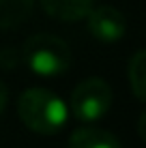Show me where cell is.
Returning a JSON list of instances; mask_svg holds the SVG:
<instances>
[{"label":"cell","mask_w":146,"mask_h":148,"mask_svg":"<svg viewBox=\"0 0 146 148\" xmlns=\"http://www.w3.org/2000/svg\"><path fill=\"white\" fill-rule=\"evenodd\" d=\"M17 116L30 131L54 135L67 125L69 105L45 88H28L17 99Z\"/></svg>","instance_id":"cell-1"},{"label":"cell","mask_w":146,"mask_h":148,"mask_svg":"<svg viewBox=\"0 0 146 148\" xmlns=\"http://www.w3.org/2000/svg\"><path fill=\"white\" fill-rule=\"evenodd\" d=\"M22 60L34 75L56 77L71 67V47L56 34H32L22 49Z\"/></svg>","instance_id":"cell-2"},{"label":"cell","mask_w":146,"mask_h":148,"mask_svg":"<svg viewBox=\"0 0 146 148\" xmlns=\"http://www.w3.org/2000/svg\"><path fill=\"white\" fill-rule=\"evenodd\" d=\"M114 92L101 77H88L80 82L71 92L69 110L80 122H95L112 108Z\"/></svg>","instance_id":"cell-3"},{"label":"cell","mask_w":146,"mask_h":148,"mask_svg":"<svg viewBox=\"0 0 146 148\" xmlns=\"http://www.w3.org/2000/svg\"><path fill=\"white\" fill-rule=\"evenodd\" d=\"M84 19L88 24V32L103 43H116L127 32V19L116 7L103 4V7L90 9V13Z\"/></svg>","instance_id":"cell-4"},{"label":"cell","mask_w":146,"mask_h":148,"mask_svg":"<svg viewBox=\"0 0 146 148\" xmlns=\"http://www.w3.org/2000/svg\"><path fill=\"white\" fill-rule=\"evenodd\" d=\"M95 0H41L43 11L60 22H80L90 13Z\"/></svg>","instance_id":"cell-5"},{"label":"cell","mask_w":146,"mask_h":148,"mask_svg":"<svg viewBox=\"0 0 146 148\" xmlns=\"http://www.w3.org/2000/svg\"><path fill=\"white\" fill-rule=\"evenodd\" d=\"M69 148H123L118 137L105 129L80 127L69 137Z\"/></svg>","instance_id":"cell-6"},{"label":"cell","mask_w":146,"mask_h":148,"mask_svg":"<svg viewBox=\"0 0 146 148\" xmlns=\"http://www.w3.org/2000/svg\"><path fill=\"white\" fill-rule=\"evenodd\" d=\"M34 0H0V30L15 28L32 13Z\"/></svg>","instance_id":"cell-7"},{"label":"cell","mask_w":146,"mask_h":148,"mask_svg":"<svg viewBox=\"0 0 146 148\" xmlns=\"http://www.w3.org/2000/svg\"><path fill=\"white\" fill-rule=\"evenodd\" d=\"M127 77H129L135 99L144 101L146 99V52L144 49H138L131 56L129 67H127Z\"/></svg>","instance_id":"cell-8"},{"label":"cell","mask_w":146,"mask_h":148,"mask_svg":"<svg viewBox=\"0 0 146 148\" xmlns=\"http://www.w3.org/2000/svg\"><path fill=\"white\" fill-rule=\"evenodd\" d=\"M19 60H22V54H19L17 49H13V47L0 52V67L2 69H15L19 64Z\"/></svg>","instance_id":"cell-9"},{"label":"cell","mask_w":146,"mask_h":148,"mask_svg":"<svg viewBox=\"0 0 146 148\" xmlns=\"http://www.w3.org/2000/svg\"><path fill=\"white\" fill-rule=\"evenodd\" d=\"M7 101H9V90H7V86L0 82V114H2L4 108H7Z\"/></svg>","instance_id":"cell-10"}]
</instances>
